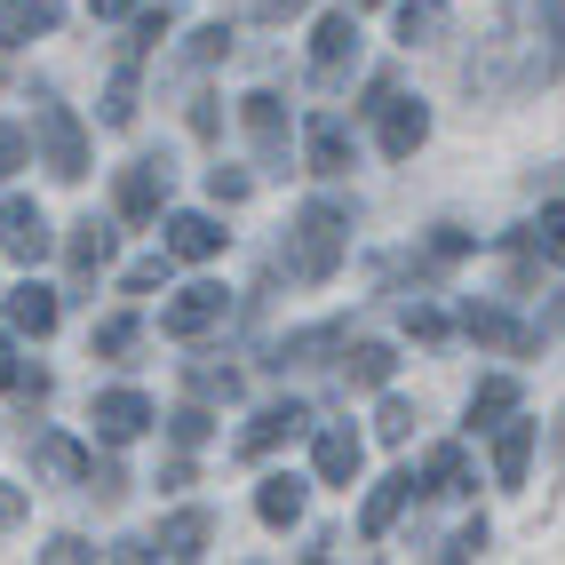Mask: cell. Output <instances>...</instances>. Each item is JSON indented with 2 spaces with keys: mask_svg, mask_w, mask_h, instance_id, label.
<instances>
[{
  "mask_svg": "<svg viewBox=\"0 0 565 565\" xmlns=\"http://www.w3.org/2000/svg\"><path fill=\"white\" fill-rule=\"evenodd\" d=\"M565 72V0H518V9L478 41L470 56V88L510 96V88H542Z\"/></svg>",
  "mask_w": 565,
  "mask_h": 565,
  "instance_id": "6da1fadb",
  "label": "cell"
},
{
  "mask_svg": "<svg viewBox=\"0 0 565 565\" xmlns=\"http://www.w3.org/2000/svg\"><path fill=\"white\" fill-rule=\"evenodd\" d=\"M343 247H351V215L327 207V200H311V207H295V232H287L279 263H287V279L319 287V279L343 271Z\"/></svg>",
  "mask_w": 565,
  "mask_h": 565,
  "instance_id": "7a4b0ae2",
  "label": "cell"
},
{
  "mask_svg": "<svg viewBox=\"0 0 565 565\" xmlns=\"http://www.w3.org/2000/svg\"><path fill=\"white\" fill-rule=\"evenodd\" d=\"M32 143H41V168L56 183H81L88 175V128L72 120L64 104H32Z\"/></svg>",
  "mask_w": 565,
  "mask_h": 565,
  "instance_id": "3957f363",
  "label": "cell"
},
{
  "mask_svg": "<svg viewBox=\"0 0 565 565\" xmlns=\"http://www.w3.org/2000/svg\"><path fill=\"white\" fill-rule=\"evenodd\" d=\"M351 64H359V9H327L319 32H311V81L334 88Z\"/></svg>",
  "mask_w": 565,
  "mask_h": 565,
  "instance_id": "277c9868",
  "label": "cell"
},
{
  "mask_svg": "<svg viewBox=\"0 0 565 565\" xmlns=\"http://www.w3.org/2000/svg\"><path fill=\"white\" fill-rule=\"evenodd\" d=\"M239 120H247L255 160L271 168V175H287V104H279L271 88H255V96H239Z\"/></svg>",
  "mask_w": 565,
  "mask_h": 565,
  "instance_id": "5b68a950",
  "label": "cell"
},
{
  "mask_svg": "<svg viewBox=\"0 0 565 565\" xmlns=\"http://www.w3.org/2000/svg\"><path fill=\"white\" fill-rule=\"evenodd\" d=\"M223 311H232V295H223L215 279H192V287H175V303L160 311V327L175 334V343H192V334L223 327Z\"/></svg>",
  "mask_w": 565,
  "mask_h": 565,
  "instance_id": "8992f818",
  "label": "cell"
},
{
  "mask_svg": "<svg viewBox=\"0 0 565 565\" xmlns=\"http://www.w3.org/2000/svg\"><path fill=\"white\" fill-rule=\"evenodd\" d=\"M88 423H96L104 446H136L143 430H152V398H143V391H104L88 406Z\"/></svg>",
  "mask_w": 565,
  "mask_h": 565,
  "instance_id": "52a82bcc",
  "label": "cell"
},
{
  "mask_svg": "<svg viewBox=\"0 0 565 565\" xmlns=\"http://www.w3.org/2000/svg\"><path fill=\"white\" fill-rule=\"evenodd\" d=\"M303 430H311V406H295V398H287V406H263L255 423L239 430V455L263 462V455H279V446H295Z\"/></svg>",
  "mask_w": 565,
  "mask_h": 565,
  "instance_id": "ba28073f",
  "label": "cell"
},
{
  "mask_svg": "<svg viewBox=\"0 0 565 565\" xmlns=\"http://www.w3.org/2000/svg\"><path fill=\"white\" fill-rule=\"evenodd\" d=\"M374 120H383V152H391V160H414V152L430 143V104H423V96H383Z\"/></svg>",
  "mask_w": 565,
  "mask_h": 565,
  "instance_id": "9c48e42d",
  "label": "cell"
},
{
  "mask_svg": "<svg viewBox=\"0 0 565 565\" xmlns=\"http://www.w3.org/2000/svg\"><path fill=\"white\" fill-rule=\"evenodd\" d=\"M0 255L9 263H41L49 255V215L32 200H0Z\"/></svg>",
  "mask_w": 565,
  "mask_h": 565,
  "instance_id": "30bf717a",
  "label": "cell"
},
{
  "mask_svg": "<svg viewBox=\"0 0 565 565\" xmlns=\"http://www.w3.org/2000/svg\"><path fill=\"white\" fill-rule=\"evenodd\" d=\"M160 207H168V168H160V160L120 168V215H128V223H152Z\"/></svg>",
  "mask_w": 565,
  "mask_h": 565,
  "instance_id": "8fae6325",
  "label": "cell"
},
{
  "mask_svg": "<svg viewBox=\"0 0 565 565\" xmlns=\"http://www.w3.org/2000/svg\"><path fill=\"white\" fill-rule=\"evenodd\" d=\"M534 438H542V423H494V486H525V462H534Z\"/></svg>",
  "mask_w": 565,
  "mask_h": 565,
  "instance_id": "7c38bea8",
  "label": "cell"
},
{
  "mask_svg": "<svg viewBox=\"0 0 565 565\" xmlns=\"http://www.w3.org/2000/svg\"><path fill=\"white\" fill-rule=\"evenodd\" d=\"M406 502H414V470H391V478L366 494V510H359V534H366V542H383L391 525H398V510H406Z\"/></svg>",
  "mask_w": 565,
  "mask_h": 565,
  "instance_id": "4fadbf2b",
  "label": "cell"
},
{
  "mask_svg": "<svg viewBox=\"0 0 565 565\" xmlns=\"http://www.w3.org/2000/svg\"><path fill=\"white\" fill-rule=\"evenodd\" d=\"M303 152H311V175H343V168H351V128L334 120V111H311Z\"/></svg>",
  "mask_w": 565,
  "mask_h": 565,
  "instance_id": "5bb4252c",
  "label": "cell"
},
{
  "mask_svg": "<svg viewBox=\"0 0 565 565\" xmlns=\"http://www.w3.org/2000/svg\"><path fill=\"white\" fill-rule=\"evenodd\" d=\"M168 255H175V263H207V255H223V223H215V215H192V207L168 215Z\"/></svg>",
  "mask_w": 565,
  "mask_h": 565,
  "instance_id": "9a60e30c",
  "label": "cell"
},
{
  "mask_svg": "<svg viewBox=\"0 0 565 565\" xmlns=\"http://www.w3.org/2000/svg\"><path fill=\"white\" fill-rule=\"evenodd\" d=\"M303 494H311V486L295 478V470H271V478L255 486V518L263 525H295V518H303Z\"/></svg>",
  "mask_w": 565,
  "mask_h": 565,
  "instance_id": "2e32d148",
  "label": "cell"
},
{
  "mask_svg": "<svg viewBox=\"0 0 565 565\" xmlns=\"http://www.w3.org/2000/svg\"><path fill=\"white\" fill-rule=\"evenodd\" d=\"M359 462H366V446H359V430H343V423H327V430H319V478H327V486H351V478H359Z\"/></svg>",
  "mask_w": 565,
  "mask_h": 565,
  "instance_id": "e0dca14e",
  "label": "cell"
},
{
  "mask_svg": "<svg viewBox=\"0 0 565 565\" xmlns=\"http://www.w3.org/2000/svg\"><path fill=\"white\" fill-rule=\"evenodd\" d=\"M207 550V510H175V518H160V534H152V557H200Z\"/></svg>",
  "mask_w": 565,
  "mask_h": 565,
  "instance_id": "ac0fdd59",
  "label": "cell"
},
{
  "mask_svg": "<svg viewBox=\"0 0 565 565\" xmlns=\"http://www.w3.org/2000/svg\"><path fill=\"white\" fill-rule=\"evenodd\" d=\"M462 327L478 334V343H494V351H534V327H518L510 311H494V303H470L462 311Z\"/></svg>",
  "mask_w": 565,
  "mask_h": 565,
  "instance_id": "d6986e66",
  "label": "cell"
},
{
  "mask_svg": "<svg viewBox=\"0 0 565 565\" xmlns=\"http://www.w3.org/2000/svg\"><path fill=\"white\" fill-rule=\"evenodd\" d=\"M32 470H41V478H56V486H81V478H88V455H81L72 438L41 430V438H32Z\"/></svg>",
  "mask_w": 565,
  "mask_h": 565,
  "instance_id": "ffe728a7",
  "label": "cell"
},
{
  "mask_svg": "<svg viewBox=\"0 0 565 565\" xmlns=\"http://www.w3.org/2000/svg\"><path fill=\"white\" fill-rule=\"evenodd\" d=\"M56 0H0V41H32V32H56Z\"/></svg>",
  "mask_w": 565,
  "mask_h": 565,
  "instance_id": "44dd1931",
  "label": "cell"
},
{
  "mask_svg": "<svg viewBox=\"0 0 565 565\" xmlns=\"http://www.w3.org/2000/svg\"><path fill=\"white\" fill-rule=\"evenodd\" d=\"M391 366H398V351H391V343H351L343 383H351V391H383V383H391Z\"/></svg>",
  "mask_w": 565,
  "mask_h": 565,
  "instance_id": "7402d4cb",
  "label": "cell"
},
{
  "mask_svg": "<svg viewBox=\"0 0 565 565\" xmlns=\"http://www.w3.org/2000/svg\"><path fill=\"white\" fill-rule=\"evenodd\" d=\"M64 255H72V271H81V279H88V271H104V263H111V223H96V215H88V223H72Z\"/></svg>",
  "mask_w": 565,
  "mask_h": 565,
  "instance_id": "603a6c76",
  "label": "cell"
},
{
  "mask_svg": "<svg viewBox=\"0 0 565 565\" xmlns=\"http://www.w3.org/2000/svg\"><path fill=\"white\" fill-rule=\"evenodd\" d=\"M343 343H351L343 327H311V334H287V343L271 351V366H319L327 351H343Z\"/></svg>",
  "mask_w": 565,
  "mask_h": 565,
  "instance_id": "cb8c5ba5",
  "label": "cell"
},
{
  "mask_svg": "<svg viewBox=\"0 0 565 565\" xmlns=\"http://www.w3.org/2000/svg\"><path fill=\"white\" fill-rule=\"evenodd\" d=\"M502 414H518V383L510 374H486V383L470 391V430H494Z\"/></svg>",
  "mask_w": 565,
  "mask_h": 565,
  "instance_id": "d4e9b609",
  "label": "cell"
},
{
  "mask_svg": "<svg viewBox=\"0 0 565 565\" xmlns=\"http://www.w3.org/2000/svg\"><path fill=\"white\" fill-rule=\"evenodd\" d=\"M9 327L17 334H56V295L49 287H17L9 295Z\"/></svg>",
  "mask_w": 565,
  "mask_h": 565,
  "instance_id": "484cf974",
  "label": "cell"
},
{
  "mask_svg": "<svg viewBox=\"0 0 565 565\" xmlns=\"http://www.w3.org/2000/svg\"><path fill=\"white\" fill-rule=\"evenodd\" d=\"M470 486V462H462V446H438V455L423 462V478H414V494H462Z\"/></svg>",
  "mask_w": 565,
  "mask_h": 565,
  "instance_id": "4316f807",
  "label": "cell"
},
{
  "mask_svg": "<svg viewBox=\"0 0 565 565\" xmlns=\"http://www.w3.org/2000/svg\"><path fill=\"white\" fill-rule=\"evenodd\" d=\"M438 32H446V0H398V41L406 49L438 41Z\"/></svg>",
  "mask_w": 565,
  "mask_h": 565,
  "instance_id": "83f0119b",
  "label": "cell"
},
{
  "mask_svg": "<svg viewBox=\"0 0 565 565\" xmlns=\"http://www.w3.org/2000/svg\"><path fill=\"white\" fill-rule=\"evenodd\" d=\"M136 120V56L111 72V88H104V128H128Z\"/></svg>",
  "mask_w": 565,
  "mask_h": 565,
  "instance_id": "f1b7e54d",
  "label": "cell"
},
{
  "mask_svg": "<svg viewBox=\"0 0 565 565\" xmlns=\"http://www.w3.org/2000/svg\"><path fill=\"white\" fill-rule=\"evenodd\" d=\"M168 32H175V9L160 0V9H143V17H136V41H128V56H143L152 41H168Z\"/></svg>",
  "mask_w": 565,
  "mask_h": 565,
  "instance_id": "f546056e",
  "label": "cell"
},
{
  "mask_svg": "<svg viewBox=\"0 0 565 565\" xmlns=\"http://www.w3.org/2000/svg\"><path fill=\"white\" fill-rule=\"evenodd\" d=\"M128 351H136V319L120 311V319H104V327H96V359H128Z\"/></svg>",
  "mask_w": 565,
  "mask_h": 565,
  "instance_id": "4dcf8cb0",
  "label": "cell"
},
{
  "mask_svg": "<svg viewBox=\"0 0 565 565\" xmlns=\"http://www.w3.org/2000/svg\"><path fill=\"white\" fill-rule=\"evenodd\" d=\"M534 247L565 263V200H550V207H542V223H534Z\"/></svg>",
  "mask_w": 565,
  "mask_h": 565,
  "instance_id": "1f68e13d",
  "label": "cell"
},
{
  "mask_svg": "<svg viewBox=\"0 0 565 565\" xmlns=\"http://www.w3.org/2000/svg\"><path fill=\"white\" fill-rule=\"evenodd\" d=\"M215 56H232V24H223V17L192 32V64H215Z\"/></svg>",
  "mask_w": 565,
  "mask_h": 565,
  "instance_id": "d6a6232c",
  "label": "cell"
},
{
  "mask_svg": "<svg viewBox=\"0 0 565 565\" xmlns=\"http://www.w3.org/2000/svg\"><path fill=\"white\" fill-rule=\"evenodd\" d=\"M192 391L200 398H239V374L232 366H192Z\"/></svg>",
  "mask_w": 565,
  "mask_h": 565,
  "instance_id": "836d02e7",
  "label": "cell"
},
{
  "mask_svg": "<svg viewBox=\"0 0 565 565\" xmlns=\"http://www.w3.org/2000/svg\"><path fill=\"white\" fill-rule=\"evenodd\" d=\"M24 160H32V136H24V128H9V120H0V175H17Z\"/></svg>",
  "mask_w": 565,
  "mask_h": 565,
  "instance_id": "e575fe53",
  "label": "cell"
},
{
  "mask_svg": "<svg viewBox=\"0 0 565 565\" xmlns=\"http://www.w3.org/2000/svg\"><path fill=\"white\" fill-rule=\"evenodd\" d=\"M207 200L239 207V200H247V175H239V168H207Z\"/></svg>",
  "mask_w": 565,
  "mask_h": 565,
  "instance_id": "d590c367",
  "label": "cell"
},
{
  "mask_svg": "<svg viewBox=\"0 0 565 565\" xmlns=\"http://www.w3.org/2000/svg\"><path fill=\"white\" fill-rule=\"evenodd\" d=\"M168 430H175V446H207V406H183V414H168Z\"/></svg>",
  "mask_w": 565,
  "mask_h": 565,
  "instance_id": "8d00e7d4",
  "label": "cell"
},
{
  "mask_svg": "<svg viewBox=\"0 0 565 565\" xmlns=\"http://www.w3.org/2000/svg\"><path fill=\"white\" fill-rule=\"evenodd\" d=\"M374 430H383L391 446H406V438H414V406H406V398H391V406H383V423H374Z\"/></svg>",
  "mask_w": 565,
  "mask_h": 565,
  "instance_id": "74e56055",
  "label": "cell"
},
{
  "mask_svg": "<svg viewBox=\"0 0 565 565\" xmlns=\"http://www.w3.org/2000/svg\"><path fill=\"white\" fill-rule=\"evenodd\" d=\"M486 542H494V534H486V518H478V525H462V534H455V542H446L438 557H455V565H462V557H478Z\"/></svg>",
  "mask_w": 565,
  "mask_h": 565,
  "instance_id": "f35d334b",
  "label": "cell"
},
{
  "mask_svg": "<svg viewBox=\"0 0 565 565\" xmlns=\"http://www.w3.org/2000/svg\"><path fill=\"white\" fill-rule=\"evenodd\" d=\"M41 557H49V565H81V557H96V550H88L81 534H56V542H49Z\"/></svg>",
  "mask_w": 565,
  "mask_h": 565,
  "instance_id": "ab89813d",
  "label": "cell"
},
{
  "mask_svg": "<svg viewBox=\"0 0 565 565\" xmlns=\"http://www.w3.org/2000/svg\"><path fill=\"white\" fill-rule=\"evenodd\" d=\"M168 279V255H152V263H136V271H128V295H152Z\"/></svg>",
  "mask_w": 565,
  "mask_h": 565,
  "instance_id": "60d3db41",
  "label": "cell"
},
{
  "mask_svg": "<svg viewBox=\"0 0 565 565\" xmlns=\"http://www.w3.org/2000/svg\"><path fill=\"white\" fill-rule=\"evenodd\" d=\"M17 518H24V486H0V534H9Z\"/></svg>",
  "mask_w": 565,
  "mask_h": 565,
  "instance_id": "b9f144b4",
  "label": "cell"
},
{
  "mask_svg": "<svg viewBox=\"0 0 565 565\" xmlns=\"http://www.w3.org/2000/svg\"><path fill=\"white\" fill-rule=\"evenodd\" d=\"M406 327L423 334V343H438V334H446V319H438V311H406Z\"/></svg>",
  "mask_w": 565,
  "mask_h": 565,
  "instance_id": "7bdbcfd3",
  "label": "cell"
},
{
  "mask_svg": "<svg viewBox=\"0 0 565 565\" xmlns=\"http://www.w3.org/2000/svg\"><path fill=\"white\" fill-rule=\"evenodd\" d=\"M17 383V351H9V334H0V391Z\"/></svg>",
  "mask_w": 565,
  "mask_h": 565,
  "instance_id": "ee69618b",
  "label": "cell"
},
{
  "mask_svg": "<svg viewBox=\"0 0 565 565\" xmlns=\"http://www.w3.org/2000/svg\"><path fill=\"white\" fill-rule=\"evenodd\" d=\"M88 9H96V17H128V9H136V0H88Z\"/></svg>",
  "mask_w": 565,
  "mask_h": 565,
  "instance_id": "f6af8a7d",
  "label": "cell"
},
{
  "mask_svg": "<svg viewBox=\"0 0 565 565\" xmlns=\"http://www.w3.org/2000/svg\"><path fill=\"white\" fill-rule=\"evenodd\" d=\"M263 9H271V17H295V9H311V0H263Z\"/></svg>",
  "mask_w": 565,
  "mask_h": 565,
  "instance_id": "bcb514c9",
  "label": "cell"
},
{
  "mask_svg": "<svg viewBox=\"0 0 565 565\" xmlns=\"http://www.w3.org/2000/svg\"><path fill=\"white\" fill-rule=\"evenodd\" d=\"M550 446H557V462H565V406H557V438H550Z\"/></svg>",
  "mask_w": 565,
  "mask_h": 565,
  "instance_id": "7dc6e473",
  "label": "cell"
},
{
  "mask_svg": "<svg viewBox=\"0 0 565 565\" xmlns=\"http://www.w3.org/2000/svg\"><path fill=\"white\" fill-rule=\"evenodd\" d=\"M351 9H383V0H351Z\"/></svg>",
  "mask_w": 565,
  "mask_h": 565,
  "instance_id": "c3c4849f",
  "label": "cell"
}]
</instances>
